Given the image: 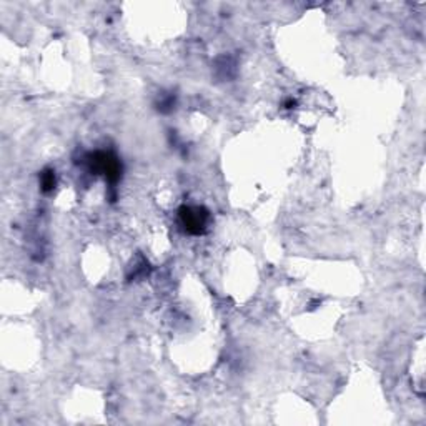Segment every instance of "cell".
Instances as JSON below:
<instances>
[{
    "instance_id": "1",
    "label": "cell",
    "mask_w": 426,
    "mask_h": 426,
    "mask_svg": "<svg viewBox=\"0 0 426 426\" xmlns=\"http://www.w3.org/2000/svg\"><path fill=\"white\" fill-rule=\"evenodd\" d=\"M180 218L183 227L187 228L190 233H201L207 227V218L208 215L200 208H182Z\"/></svg>"
},
{
    "instance_id": "2",
    "label": "cell",
    "mask_w": 426,
    "mask_h": 426,
    "mask_svg": "<svg viewBox=\"0 0 426 426\" xmlns=\"http://www.w3.org/2000/svg\"><path fill=\"white\" fill-rule=\"evenodd\" d=\"M55 185V178H54V175H52L50 172L47 175H43V188L45 190H49Z\"/></svg>"
}]
</instances>
